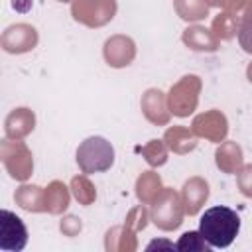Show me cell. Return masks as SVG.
<instances>
[{
	"label": "cell",
	"instance_id": "cell-1",
	"mask_svg": "<svg viewBox=\"0 0 252 252\" xmlns=\"http://www.w3.org/2000/svg\"><path fill=\"white\" fill-rule=\"evenodd\" d=\"M199 232L211 248H228L240 232V217L224 205L211 207L199 219Z\"/></svg>",
	"mask_w": 252,
	"mask_h": 252
},
{
	"label": "cell",
	"instance_id": "cell-4",
	"mask_svg": "<svg viewBox=\"0 0 252 252\" xmlns=\"http://www.w3.org/2000/svg\"><path fill=\"white\" fill-rule=\"evenodd\" d=\"M175 250H181V252H209L211 250V244L201 236V232L197 230H189V232H183L181 238L177 240L175 244Z\"/></svg>",
	"mask_w": 252,
	"mask_h": 252
},
{
	"label": "cell",
	"instance_id": "cell-2",
	"mask_svg": "<svg viewBox=\"0 0 252 252\" xmlns=\"http://www.w3.org/2000/svg\"><path fill=\"white\" fill-rule=\"evenodd\" d=\"M77 163L85 173L106 171L114 163V150L100 136L87 138L77 150Z\"/></svg>",
	"mask_w": 252,
	"mask_h": 252
},
{
	"label": "cell",
	"instance_id": "cell-3",
	"mask_svg": "<svg viewBox=\"0 0 252 252\" xmlns=\"http://www.w3.org/2000/svg\"><path fill=\"white\" fill-rule=\"evenodd\" d=\"M28 242V230L20 217L2 209L0 211V250L18 252Z\"/></svg>",
	"mask_w": 252,
	"mask_h": 252
}]
</instances>
